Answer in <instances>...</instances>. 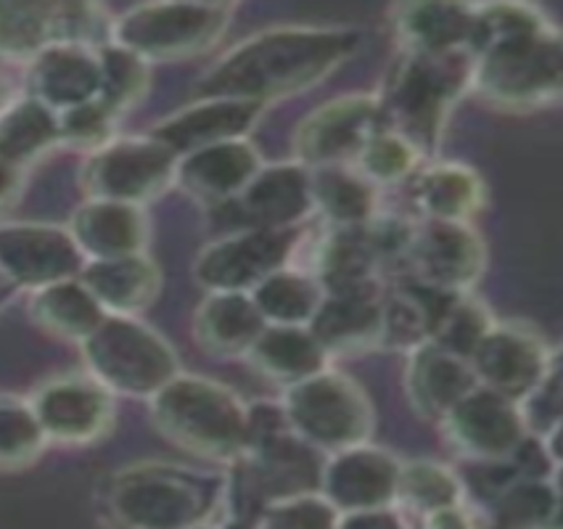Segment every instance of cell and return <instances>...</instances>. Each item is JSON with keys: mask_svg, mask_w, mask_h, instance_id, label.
<instances>
[{"mask_svg": "<svg viewBox=\"0 0 563 529\" xmlns=\"http://www.w3.org/2000/svg\"><path fill=\"white\" fill-rule=\"evenodd\" d=\"M468 56V88H474L493 107L523 112L548 107L561 93V32L537 5H474Z\"/></svg>", "mask_w": 563, "mask_h": 529, "instance_id": "6da1fadb", "label": "cell"}, {"mask_svg": "<svg viewBox=\"0 0 563 529\" xmlns=\"http://www.w3.org/2000/svg\"><path fill=\"white\" fill-rule=\"evenodd\" d=\"M360 35L350 27H271L233 45L199 77L194 98H241L267 107L305 93L357 54Z\"/></svg>", "mask_w": 563, "mask_h": 529, "instance_id": "7a4b0ae2", "label": "cell"}, {"mask_svg": "<svg viewBox=\"0 0 563 529\" xmlns=\"http://www.w3.org/2000/svg\"><path fill=\"white\" fill-rule=\"evenodd\" d=\"M107 506L122 529L214 527L225 476L165 461L130 463L109 480Z\"/></svg>", "mask_w": 563, "mask_h": 529, "instance_id": "3957f363", "label": "cell"}, {"mask_svg": "<svg viewBox=\"0 0 563 529\" xmlns=\"http://www.w3.org/2000/svg\"><path fill=\"white\" fill-rule=\"evenodd\" d=\"M246 408L228 384L180 374L148 397V414L165 440L196 459L233 463L246 450Z\"/></svg>", "mask_w": 563, "mask_h": 529, "instance_id": "277c9868", "label": "cell"}, {"mask_svg": "<svg viewBox=\"0 0 563 529\" xmlns=\"http://www.w3.org/2000/svg\"><path fill=\"white\" fill-rule=\"evenodd\" d=\"M468 82V54H402L378 93L386 128L408 139L421 154L431 152Z\"/></svg>", "mask_w": 563, "mask_h": 529, "instance_id": "5b68a950", "label": "cell"}, {"mask_svg": "<svg viewBox=\"0 0 563 529\" xmlns=\"http://www.w3.org/2000/svg\"><path fill=\"white\" fill-rule=\"evenodd\" d=\"M235 5L167 0L141 3L111 22V43L146 64H173L212 51L231 27Z\"/></svg>", "mask_w": 563, "mask_h": 529, "instance_id": "8992f818", "label": "cell"}, {"mask_svg": "<svg viewBox=\"0 0 563 529\" xmlns=\"http://www.w3.org/2000/svg\"><path fill=\"white\" fill-rule=\"evenodd\" d=\"M80 350L85 371L111 395L148 400L180 374L173 344L154 326L133 316H107Z\"/></svg>", "mask_w": 563, "mask_h": 529, "instance_id": "52a82bcc", "label": "cell"}, {"mask_svg": "<svg viewBox=\"0 0 563 529\" xmlns=\"http://www.w3.org/2000/svg\"><path fill=\"white\" fill-rule=\"evenodd\" d=\"M280 408L291 432L325 455L371 442L376 427V410L368 392L360 387L357 378L331 365L286 387Z\"/></svg>", "mask_w": 563, "mask_h": 529, "instance_id": "ba28073f", "label": "cell"}, {"mask_svg": "<svg viewBox=\"0 0 563 529\" xmlns=\"http://www.w3.org/2000/svg\"><path fill=\"white\" fill-rule=\"evenodd\" d=\"M178 154L152 135H120L85 156L80 186L85 199L146 207L175 186Z\"/></svg>", "mask_w": 563, "mask_h": 529, "instance_id": "9c48e42d", "label": "cell"}, {"mask_svg": "<svg viewBox=\"0 0 563 529\" xmlns=\"http://www.w3.org/2000/svg\"><path fill=\"white\" fill-rule=\"evenodd\" d=\"M107 9L93 3H22L0 0V58L30 64L56 43L101 48L111 43Z\"/></svg>", "mask_w": 563, "mask_h": 529, "instance_id": "30bf717a", "label": "cell"}, {"mask_svg": "<svg viewBox=\"0 0 563 529\" xmlns=\"http://www.w3.org/2000/svg\"><path fill=\"white\" fill-rule=\"evenodd\" d=\"M382 101L376 93H350L320 103L294 133V156L307 169L352 165L363 146L384 130Z\"/></svg>", "mask_w": 563, "mask_h": 529, "instance_id": "8fae6325", "label": "cell"}, {"mask_svg": "<svg viewBox=\"0 0 563 529\" xmlns=\"http://www.w3.org/2000/svg\"><path fill=\"white\" fill-rule=\"evenodd\" d=\"M297 231L239 228L209 241L194 263V278L205 291L249 294L267 276L291 263Z\"/></svg>", "mask_w": 563, "mask_h": 529, "instance_id": "7c38bea8", "label": "cell"}, {"mask_svg": "<svg viewBox=\"0 0 563 529\" xmlns=\"http://www.w3.org/2000/svg\"><path fill=\"white\" fill-rule=\"evenodd\" d=\"M30 405L48 445H93L114 427V395L88 371L48 378L32 392Z\"/></svg>", "mask_w": 563, "mask_h": 529, "instance_id": "4fadbf2b", "label": "cell"}, {"mask_svg": "<svg viewBox=\"0 0 563 529\" xmlns=\"http://www.w3.org/2000/svg\"><path fill=\"white\" fill-rule=\"evenodd\" d=\"M405 263L416 284L444 294H466L487 271V244L471 223L421 220L412 231Z\"/></svg>", "mask_w": 563, "mask_h": 529, "instance_id": "5bb4252c", "label": "cell"}, {"mask_svg": "<svg viewBox=\"0 0 563 529\" xmlns=\"http://www.w3.org/2000/svg\"><path fill=\"white\" fill-rule=\"evenodd\" d=\"M555 355L559 350H550L545 339L537 334L532 326L495 321L493 329L471 352L468 365L479 387L519 403L545 376Z\"/></svg>", "mask_w": 563, "mask_h": 529, "instance_id": "9a60e30c", "label": "cell"}, {"mask_svg": "<svg viewBox=\"0 0 563 529\" xmlns=\"http://www.w3.org/2000/svg\"><path fill=\"white\" fill-rule=\"evenodd\" d=\"M85 257L67 225L0 223V278L37 291L77 278Z\"/></svg>", "mask_w": 563, "mask_h": 529, "instance_id": "2e32d148", "label": "cell"}, {"mask_svg": "<svg viewBox=\"0 0 563 529\" xmlns=\"http://www.w3.org/2000/svg\"><path fill=\"white\" fill-rule=\"evenodd\" d=\"M444 440L466 461H508L527 437L519 405L493 389L474 387L440 421Z\"/></svg>", "mask_w": 563, "mask_h": 529, "instance_id": "e0dca14e", "label": "cell"}, {"mask_svg": "<svg viewBox=\"0 0 563 529\" xmlns=\"http://www.w3.org/2000/svg\"><path fill=\"white\" fill-rule=\"evenodd\" d=\"M399 466L395 453L373 442L339 450L323 461L318 493L342 516L395 508Z\"/></svg>", "mask_w": 563, "mask_h": 529, "instance_id": "ac0fdd59", "label": "cell"}, {"mask_svg": "<svg viewBox=\"0 0 563 529\" xmlns=\"http://www.w3.org/2000/svg\"><path fill=\"white\" fill-rule=\"evenodd\" d=\"M239 228L297 231L312 214L310 169L299 162L262 165L246 188L225 205Z\"/></svg>", "mask_w": 563, "mask_h": 529, "instance_id": "d6986e66", "label": "cell"}, {"mask_svg": "<svg viewBox=\"0 0 563 529\" xmlns=\"http://www.w3.org/2000/svg\"><path fill=\"white\" fill-rule=\"evenodd\" d=\"M265 107L241 98H194L191 103L159 120L152 128V139L165 143L169 152L186 156L199 148L218 146L225 141L246 139L249 130L260 122Z\"/></svg>", "mask_w": 563, "mask_h": 529, "instance_id": "ffe728a7", "label": "cell"}, {"mask_svg": "<svg viewBox=\"0 0 563 529\" xmlns=\"http://www.w3.org/2000/svg\"><path fill=\"white\" fill-rule=\"evenodd\" d=\"M262 154L249 139L225 141L180 156L175 186L205 207H225L260 173Z\"/></svg>", "mask_w": 563, "mask_h": 529, "instance_id": "44dd1931", "label": "cell"}, {"mask_svg": "<svg viewBox=\"0 0 563 529\" xmlns=\"http://www.w3.org/2000/svg\"><path fill=\"white\" fill-rule=\"evenodd\" d=\"M101 85L98 48L75 43H56L27 64V96L37 98L54 112L96 101Z\"/></svg>", "mask_w": 563, "mask_h": 529, "instance_id": "7402d4cb", "label": "cell"}, {"mask_svg": "<svg viewBox=\"0 0 563 529\" xmlns=\"http://www.w3.org/2000/svg\"><path fill=\"white\" fill-rule=\"evenodd\" d=\"M67 231L85 263L141 254L152 236L146 209L103 199H85L71 214Z\"/></svg>", "mask_w": 563, "mask_h": 529, "instance_id": "603a6c76", "label": "cell"}, {"mask_svg": "<svg viewBox=\"0 0 563 529\" xmlns=\"http://www.w3.org/2000/svg\"><path fill=\"white\" fill-rule=\"evenodd\" d=\"M82 286L93 294L107 316L141 318L159 299L165 276L146 252L114 260H90L82 265Z\"/></svg>", "mask_w": 563, "mask_h": 529, "instance_id": "cb8c5ba5", "label": "cell"}, {"mask_svg": "<svg viewBox=\"0 0 563 529\" xmlns=\"http://www.w3.org/2000/svg\"><path fill=\"white\" fill-rule=\"evenodd\" d=\"M474 387L479 384L468 361L453 352L437 348L434 342H423L408 352L405 392L416 414L427 421L440 423L444 414Z\"/></svg>", "mask_w": 563, "mask_h": 529, "instance_id": "d4e9b609", "label": "cell"}, {"mask_svg": "<svg viewBox=\"0 0 563 529\" xmlns=\"http://www.w3.org/2000/svg\"><path fill=\"white\" fill-rule=\"evenodd\" d=\"M382 286L325 294L307 329L329 357L382 348Z\"/></svg>", "mask_w": 563, "mask_h": 529, "instance_id": "484cf974", "label": "cell"}, {"mask_svg": "<svg viewBox=\"0 0 563 529\" xmlns=\"http://www.w3.org/2000/svg\"><path fill=\"white\" fill-rule=\"evenodd\" d=\"M391 24L405 54H468L474 35V5L466 3H402L391 9Z\"/></svg>", "mask_w": 563, "mask_h": 529, "instance_id": "4316f807", "label": "cell"}, {"mask_svg": "<svg viewBox=\"0 0 563 529\" xmlns=\"http://www.w3.org/2000/svg\"><path fill=\"white\" fill-rule=\"evenodd\" d=\"M252 294L207 291L194 312V339L212 357H246L265 331Z\"/></svg>", "mask_w": 563, "mask_h": 529, "instance_id": "83f0119b", "label": "cell"}, {"mask_svg": "<svg viewBox=\"0 0 563 529\" xmlns=\"http://www.w3.org/2000/svg\"><path fill=\"white\" fill-rule=\"evenodd\" d=\"M487 186L474 167L461 162L418 167L412 175V207L434 223H471L484 209Z\"/></svg>", "mask_w": 563, "mask_h": 529, "instance_id": "f1b7e54d", "label": "cell"}, {"mask_svg": "<svg viewBox=\"0 0 563 529\" xmlns=\"http://www.w3.org/2000/svg\"><path fill=\"white\" fill-rule=\"evenodd\" d=\"M246 361L260 376L286 389L329 368L331 357L307 326H265Z\"/></svg>", "mask_w": 563, "mask_h": 529, "instance_id": "f546056e", "label": "cell"}, {"mask_svg": "<svg viewBox=\"0 0 563 529\" xmlns=\"http://www.w3.org/2000/svg\"><path fill=\"white\" fill-rule=\"evenodd\" d=\"M378 257L363 228H329L320 239L310 273L320 280L325 294L376 289Z\"/></svg>", "mask_w": 563, "mask_h": 529, "instance_id": "4dcf8cb0", "label": "cell"}, {"mask_svg": "<svg viewBox=\"0 0 563 529\" xmlns=\"http://www.w3.org/2000/svg\"><path fill=\"white\" fill-rule=\"evenodd\" d=\"M27 312L43 334L77 344H82L107 318L80 278L58 280L32 291Z\"/></svg>", "mask_w": 563, "mask_h": 529, "instance_id": "1f68e13d", "label": "cell"}, {"mask_svg": "<svg viewBox=\"0 0 563 529\" xmlns=\"http://www.w3.org/2000/svg\"><path fill=\"white\" fill-rule=\"evenodd\" d=\"M312 212L329 228H363L378 214V188L352 165L310 169Z\"/></svg>", "mask_w": 563, "mask_h": 529, "instance_id": "d6a6232c", "label": "cell"}, {"mask_svg": "<svg viewBox=\"0 0 563 529\" xmlns=\"http://www.w3.org/2000/svg\"><path fill=\"white\" fill-rule=\"evenodd\" d=\"M448 294L429 286L410 284L397 286L382 297V348L416 350L429 342Z\"/></svg>", "mask_w": 563, "mask_h": 529, "instance_id": "836d02e7", "label": "cell"}, {"mask_svg": "<svg viewBox=\"0 0 563 529\" xmlns=\"http://www.w3.org/2000/svg\"><path fill=\"white\" fill-rule=\"evenodd\" d=\"M58 146V114L32 96H16L0 112V159L24 169Z\"/></svg>", "mask_w": 563, "mask_h": 529, "instance_id": "e575fe53", "label": "cell"}, {"mask_svg": "<svg viewBox=\"0 0 563 529\" xmlns=\"http://www.w3.org/2000/svg\"><path fill=\"white\" fill-rule=\"evenodd\" d=\"M249 294L267 326H310L325 297L323 286L310 271L291 265L275 271Z\"/></svg>", "mask_w": 563, "mask_h": 529, "instance_id": "d590c367", "label": "cell"}, {"mask_svg": "<svg viewBox=\"0 0 563 529\" xmlns=\"http://www.w3.org/2000/svg\"><path fill=\"white\" fill-rule=\"evenodd\" d=\"M489 529H561V493L550 480L516 476L489 503Z\"/></svg>", "mask_w": 563, "mask_h": 529, "instance_id": "8d00e7d4", "label": "cell"}, {"mask_svg": "<svg viewBox=\"0 0 563 529\" xmlns=\"http://www.w3.org/2000/svg\"><path fill=\"white\" fill-rule=\"evenodd\" d=\"M463 495H466V485H463L461 474H455L444 463L408 461L399 466L395 506L427 516L437 508L463 503Z\"/></svg>", "mask_w": 563, "mask_h": 529, "instance_id": "74e56055", "label": "cell"}, {"mask_svg": "<svg viewBox=\"0 0 563 529\" xmlns=\"http://www.w3.org/2000/svg\"><path fill=\"white\" fill-rule=\"evenodd\" d=\"M98 64H101L98 101L114 117L130 112L148 93L152 64H146L143 58L120 48V45L107 43L98 48Z\"/></svg>", "mask_w": 563, "mask_h": 529, "instance_id": "f35d334b", "label": "cell"}, {"mask_svg": "<svg viewBox=\"0 0 563 529\" xmlns=\"http://www.w3.org/2000/svg\"><path fill=\"white\" fill-rule=\"evenodd\" d=\"M493 326V310H489L482 299H476L474 294H448L440 316H437L434 331H431L429 342H434L437 348L453 352V355L468 361L471 352L476 350V344L482 342V337L487 334Z\"/></svg>", "mask_w": 563, "mask_h": 529, "instance_id": "ab89813d", "label": "cell"}, {"mask_svg": "<svg viewBox=\"0 0 563 529\" xmlns=\"http://www.w3.org/2000/svg\"><path fill=\"white\" fill-rule=\"evenodd\" d=\"M48 448L30 397L0 392V469H22L35 463Z\"/></svg>", "mask_w": 563, "mask_h": 529, "instance_id": "60d3db41", "label": "cell"}, {"mask_svg": "<svg viewBox=\"0 0 563 529\" xmlns=\"http://www.w3.org/2000/svg\"><path fill=\"white\" fill-rule=\"evenodd\" d=\"M421 159L423 154L408 139H402L395 130L384 128L365 143L363 152L352 162V167L373 186L382 188L412 178L418 167H421Z\"/></svg>", "mask_w": 563, "mask_h": 529, "instance_id": "b9f144b4", "label": "cell"}, {"mask_svg": "<svg viewBox=\"0 0 563 529\" xmlns=\"http://www.w3.org/2000/svg\"><path fill=\"white\" fill-rule=\"evenodd\" d=\"M342 514L320 493L273 500L257 514L252 529H336Z\"/></svg>", "mask_w": 563, "mask_h": 529, "instance_id": "7bdbcfd3", "label": "cell"}, {"mask_svg": "<svg viewBox=\"0 0 563 529\" xmlns=\"http://www.w3.org/2000/svg\"><path fill=\"white\" fill-rule=\"evenodd\" d=\"M114 122L117 117L98 98L58 112V146L80 148L88 154L96 152L114 139Z\"/></svg>", "mask_w": 563, "mask_h": 529, "instance_id": "ee69618b", "label": "cell"}, {"mask_svg": "<svg viewBox=\"0 0 563 529\" xmlns=\"http://www.w3.org/2000/svg\"><path fill=\"white\" fill-rule=\"evenodd\" d=\"M516 405H519V414H521L527 434L545 437L553 432V429H561L563 395H561V357L559 355H555V361L550 363L545 376H542L540 382H537Z\"/></svg>", "mask_w": 563, "mask_h": 529, "instance_id": "f6af8a7d", "label": "cell"}, {"mask_svg": "<svg viewBox=\"0 0 563 529\" xmlns=\"http://www.w3.org/2000/svg\"><path fill=\"white\" fill-rule=\"evenodd\" d=\"M336 529H408L397 508H376V511L344 514Z\"/></svg>", "mask_w": 563, "mask_h": 529, "instance_id": "bcb514c9", "label": "cell"}, {"mask_svg": "<svg viewBox=\"0 0 563 529\" xmlns=\"http://www.w3.org/2000/svg\"><path fill=\"white\" fill-rule=\"evenodd\" d=\"M421 527L423 529H479L476 527L474 516H471V511L463 506V503L437 508V511L421 516Z\"/></svg>", "mask_w": 563, "mask_h": 529, "instance_id": "7dc6e473", "label": "cell"}, {"mask_svg": "<svg viewBox=\"0 0 563 529\" xmlns=\"http://www.w3.org/2000/svg\"><path fill=\"white\" fill-rule=\"evenodd\" d=\"M24 188V169L0 159V214L9 212L16 205Z\"/></svg>", "mask_w": 563, "mask_h": 529, "instance_id": "c3c4849f", "label": "cell"}, {"mask_svg": "<svg viewBox=\"0 0 563 529\" xmlns=\"http://www.w3.org/2000/svg\"><path fill=\"white\" fill-rule=\"evenodd\" d=\"M14 88H11V82H9V77L3 75V71H0V112H3L5 107H9L11 101H14Z\"/></svg>", "mask_w": 563, "mask_h": 529, "instance_id": "681fc988", "label": "cell"}, {"mask_svg": "<svg viewBox=\"0 0 563 529\" xmlns=\"http://www.w3.org/2000/svg\"><path fill=\"white\" fill-rule=\"evenodd\" d=\"M199 529H218V527H199Z\"/></svg>", "mask_w": 563, "mask_h": 529, "instance_id": "f907efd6", "label": "cell"}, {"mask_svg": "<svg viewBox=\"0 0 563 529\" xmlns=\"http://www.w3.org/2000/svg\"><path fill=\"white\" fill-rule=\"evenodd\" d=\"M0 284H3V278H0Z\"/></svg>", "mask_w": 563, "mask_h": 529, "instance_id": "816d5d0a", "label": "cell"}]
</instances>
